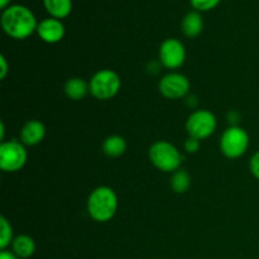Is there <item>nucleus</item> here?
<instances>
[{
  "label": "nucleus",
  "mask_w": 259,
  "mask_h": 259,
  "mask_svg": "<svg viewBox=\"0 0 259 259\" xmlns=\"http://www.w3.org/2000/svg\"><path fill=\"white\" fill-rule=\"evenodd\" d=\"M158 61L164 68L177 70L186 61V48L177 38H167L159 46Z\"/></svg>",
  "instance_id": "obj_8"
},
{
  "label": "nucleus",
  "mask_w": 259,
  "mask_h": 259,
  "mask_svg": "<svg viewBox=\"0 0 259 259\" xmlns=\"http://www.w3.org/2000/svg\"><path fill=\"white\" fill-rule=\"evenodd\" d=\"M90 94L98 100H110L115 98L121 88V80L110 68L99 70L89 81Z\"/></svg>",
  "instance_id": "obj_4"
},
{
  "label": "nucleus",
  "mask_w": 259,
  "mask_h": 259,
  "mask_svg": "<svg viewBox=\"0 0 259 259\" xmlns=\"http://www.w3.org/2000/svg\"><path fill=\"white\" fill-rule=\"evenodd\" d=\"M126 151V142L125 139L118 134L106 137L105 141L103 142V152L105 156L111 157V158H118L123 156Z\"/></svg>",
  "instance_id": "obj_16"
},
{
  "label": "nucleus",
  "mask_w": 259,
  "mask_h": 259,
  "mask_svg": "<svg viewBox=\"0 0 259 259\" xmlns=\"http://www.w3.org/2000/svg\"><path fill=\"white\" fill-rule=\"evenodd\" d=\"M12 5V0H0V9L4 10Z\"/></svg>",
  "instance_id": "obj_25"
},
{
  "label": "nucleus",
  "mask_w": 259,
  "mask_h": 259,
  "mask_svg": "<svg viewBox=\"0 0 259 259\" xmlns=\"http://www.w3.org/2000/svg\"><path fill=\"white\" fill-rule=\"evenodd\" d=\"M4 137H5V125H4V121L0 123V139L2 142H4Z\"/></svg>",
  "instance_id": "obj_26"
},
{
  "label": "nucleus",
  "mask_w": 259,
  "mask_h": 259,
  "mask_svg": "<svg viewBox=\"0 0 259 259\" xmlns=\"http://www.w3.org/2000/svg\"><path fill=\"white\" fill-rule=\"evenodd\" d=\"M35 33L43 42L48 43V45H55V43L61 42L63 39L66 29L62 20L48 17L38 22L37 32Z\"/></svg>",
  "instance_id": "obj_10"
},
{
  "label": "nucleus",
  "mask_w": 259,
  "mask_h": 259,
  "mask_svg": "<svg viewBox=\"0 0 259 259\" xmlns=\"http://www.w3.org/2000/svg\"><path fill=\"white\" fill-rule=\"evenodd\" d=\"M191 83L185 75L179 72H169L162 76L158 82V90L166 99L179 100L189 94Z\"/></svg>",
  "instance_id": "obj_9"
},
{
  "label": "nucleus",
  "mask_w": 259,
  "mask_h": 259,
  "mask_svg": "<svg viewBox=\"0 0 259 259\" xmlns=\"http://www.w3.org/2000/svg\"><path fill=\"white\" fill-rule=\"evenodd\" d=\"M48 15L56 19H65L72 12V0H42Z\"/></svg>",
  "instance_id": "obj_15"
},
{
  "label": "nucleus",
  "mask_w": 259,
  "mask_h": 259,
  "mask_svg": "<svg viewBox=\"0 0 259 259\" xmlns=\"http://www.w3.org/2000/svg\"><path fill=\"white\" fill-rule=\"evenodd\" d=\"M217 116L206 109L192 111L186 120V131L189 137L204 141L214 134L217 131Z\"/></svg>",
  "instance_id": "obj_7"
},
{
  "label": "nucleus",
  "mask_w": 259,
  "mask_h": 259,
  "mask_svg": "<svg viewBox=\"0 0 259 259\" xmlns=\"http://www.w3.org/2000/svg\"><path fill=\"white\" fill-rule=\"evenodd\" d=\"M228 120H229V123H232V125H235V123L239 120V114L235 110H232L228 114Z\"/></svg>",
  "instance_id": "obj_24"
},
{
  "label": "nucleus",
  "mask_w": 259,
  "mask_h": 259,
  "mask_svg": "<svg viewBox=\"0 0 259 259\" xmlns=\"http://www.w3.org/2000/svg\"><path fill=\"white\" fill-rule=\"evenodd\" d=\"M8 73H9V63H8V60L5 58V56L2 55L0 56V78L4 80Z\"/></svg>",
  "instance_id": "obj_22"
},
{
  "label": "nucleus",
  "mask_w": 259,
  "mask_h": 259,
  "mask_svg": "<svg viewBox=\"0 0 259 259\" xmlns=\"http://www.w3.org/2000/svg\"><path fill=\"white\" fill-rule=\"evenodd\" d=\"M0 23L5 34L15 40L27 39L37 32L38 27L34 13L23 4H12L2 10Z\"/></svg>",
  "instance_id": "obj_1"
},
{
  "label": "nucleus",
  "mask_w": 259,
  "mask_h": 259,
  "mask_svg": "<svg viewBox=\"0 0 259 259\" xmlns=\"http://www.w3.org/2000/svg\"><path fill=\"white\" fill-rule=\"evenodd\" d=\"M20 142L24 146L33 147L39 144L45 139L46 136V126L42 121L37 119L28 120L20 129Z\"/></svg>",
  "instance_id": "obj_11"
},
{
  "label": "nucleus",
  "mask_w": 259,
  "mask_h": 259,
  "mask_svg": "<svg viewBox=\"0 0 259 259\" xmlns=\"http://www.w3.org/2000/svg\"><path fill=\"white\" fill-rule=\"evenodd\" d=\"M12 252L19 259H28L35 252V242L27 234H20L14 238L12 243Z\"/></svg>",
  "instance_id": "obj_14"
},
{
  "label": "nucleus",
  "mask_w": 259,
  "mask_h": 259,
  "mask_svg": "<svg viewBox=\"0 0 259 259\" xmlns=\"http://www.w3.org/2000/svg\"><path fill=\"white\" fill-rule=\"evenodd\" d=\"M249 171L254 179L259 181V151L255 152L249 159Z\"/></svg>",
  "instance_id": "obj_21"
},
{
  "label": "nucleus",
  "mask_w": 259,
  "mask_h": 259,
  "mask_svg": "<svg viewBox=\"0 0 259 259\" xmlns=\"http://www.w3.org/2000/svg\"><path fill=\"white\" fill-rule=\"evenodd\" d=\"M14 240L13 237V228L9 220L5 217L0 218V249L4 250L10 247Z\"/></svg>",
  "instance_id": "obj_18"
},
{
  "label": "nucleus",
  "mask_w": 259,
  "mask_h": 259,
  "mask_svg": "<svg viewBox=\"0 0 259 259\" xmlns=\"http://www.w3.org/2000/svg\"><path fill=\"white\" fill-rule=\"evenodd\" d=\"M0 259H19V258H18L17 255L12 252V250L4 249L0 252Z\"/></svg>",
  "instance_id": "obj_23"
},
{
  "label": "nucleus",
  "mask_w": 259,
  "mask_h": 259,
  "mask_svg": "<svg viewBox=\"0 0 259 259\" xmlns=\"http://www.w3.org/2000/svg\"><path fill=\"white\" fill-rule=\"evenodd\" d=\"M181 30L187 38H196L204 30V18L200 12L191 10L186 13L181 22Z\"/></svg>",
  "instance_id": "obj_12"
},
{
  "label": "nucleus",
  "mask_w": 259,
  "mask_h": 259,
  "mask_svg": "<svg viewBox=\"0 0 259 259\" xmlns=\"http://www.w3.org/2000/svg\"><path fill=\"white\" fill-rule=\"evenodd\" d=\"M169 185H171V189L174 192L185 194V192L189 191L190 186H191V176L186 169L180 168L172 174Z\"/></svg>",
  "instance_id": "obj_17"
},
{
  "label": "nucleus",
  "mask_w": 259,
  "mask_h": 259,
  "mask_svg": "<svg viewBox=\"0 0 259 259\" xmlns=\"http://www.w3.org/2000/svg\"><path fill=\"white\" fill-rule=\"evenodd\" d=\"M148 158L157 169L174 174L181 168L184 156L175 144L167 141H157L149 147Z\"/></svg>",
  "instance_id": "obj_3"
},
{
  "label": "nucleus",
  "mask_w": 259,
  "mask_h": 259,
  "mask_svg": "<svg viewBox=\"0 0 259 259\" xmlns=\"http://www.w3.org/2000/svg\"><path fill=\"white\" fill-rule=\"evenodd\" d=\"M28 153L25 146L20 141L12 139L0 144V168L4 172H18L25 166Z\"/></svg>",
  "instance_id": "obj_6"
},
{
  "label": "nucleus",
  "mask_w": 259,
  "mask_h": 259,
  "mask_svg": "<svg viewBox=\"0 0 259 259\" xmlns=\"http://www.w3.org/2000/svg\"><path fill=\"white\" fill-rule=\"evenodd\" d=\"M189 2L191 4V7L194 8V10L200 13H205L219 7L222 0H189Z\"/></svg>",
  "instance_id": "obj_19"
},
{
  "label": "nucleus",
  "mask_w": 259,
  "mask_h": 259,
  "mask_svg": "<svg viewBox=\"0 0 259 259\" xmlns=\"http://www.w3.org/2000/svg\"><path fill=\"white\" fill-rule=\"evenodd\" d=\"M86 210L93 220L108 223L118 211V196L109 186H99L91 191L86 202Z\"/></svg>",
  "instance_id": "obj_2"
},
{
  "label": "nucleus",
  "mask_w": 259,
  "mask_h": 259,
  "mask_svg": "<svg viewBox=\"0 0 259 259\" xmlns=\"http://www.w3.org/2000/svg\"><path fill=\"white\" fill-rule=\"evenodd\" d=\"M219 147L227 158L237 159L247 152L249 147V136L245 129L238 125H230L220 137Z\"/></svg>",
  "instance_id": "obj_5"
},
{
  "label": "nucleus",
  "mask_w": 259,
  "mask_h": 259,
  "mask_svg": "<svg viewBox=\"0 0 259 259\" xmlns=\"http://www.w3.org/2000/svg\"><path fill=\"white\" fill-rule=\"evenodd\" d=\"M63 91L70 100L78 101L82 100L90 93V88H89V82H86L83 78L71 77L65 82Z\"/></svg>",
  "instance_id": "obj_13"
},
{
  "label": "nucleus",
  "mask_w": 259,
  "mask_h": 259,
  "mask_svg": "<svg viewBox=\"0 0 259 259\" xmlns=\"http://www.w3.org/2000/svg\"><path fill=\"white\" fill-rule=\"evenodd\" d=\"M200 142L201 141L194 138V137H189V138L186 139V142H185V151H186L187 153H196V152H199L200 146H201Z\"/></svg>",
  "instance_id": "obj_20"
}]
</instances>
